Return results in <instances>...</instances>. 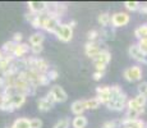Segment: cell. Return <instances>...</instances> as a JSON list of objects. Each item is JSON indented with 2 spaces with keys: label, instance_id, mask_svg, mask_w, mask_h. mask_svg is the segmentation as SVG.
Returning a JSON list of instances; mask_svg holds the SVG:
<instances>
[{
  "label": "cell",
  "instance_id": "6da1fadb",
  "mask_svg": "<svg viewBox=\"0 0 147 128\" xmlns=\"http://www.w3.org/2000/svg\"><path fill=\"white\" fill-rule=\"evenodd\" d=\"M127 102H128V99L121 87L118 85L111 86V99L106 104L107 109L114 110V112H121L127 106Z\"/></svg>",
  "mask_w": 147,
  "mask_h": 128
},
{
  "label": "cell",
  "instance_id": "7a4b0ae2",
  "mask_svg": "<svg viewBox=\"0 0 147 128\" xmlns=\"http://www.w3.org/2000/svg\"><path fill=\"white\" fill-rule=\"evenodd\" d=\"M27 68L31 70H35V72L40 73V74H47L49 72V63H47L45 59L41 58H28L27 59Z\"/></svg>",
  "mask_w": 147,
  "mask_h": 128
},
{
  "label": "cell",
  "instance_id": "3957f363",
  "mask_svg": "<svg viewBox=\"0 0 147 128\" xmlns=\"http://www.w3.org/2000/svg\"><path fill=\"white\" fill-rule=\"evenodd\" d=\"M124 79L128 82H137L142 79V68L140 65H132V67L124 69L123 72Z\"/></svg>",
  "mask_w": 147,
  "mask_h": 128
},
{
  "label": "cell",
  "instance_id": "277c9868",
  "mask_svg": "<svg viewBox=\"0 0 147 128\" xmlns=\"http://www.w3.org/2000/svg\"><path fill=\"white\" fill-rule=\"evenodd\" d=\"M54 35L58 37V40L63 42H69L70 40L73 39V28L69 26V23L65 24V23H61L60 26L58 27V30L55 31Z\"/></svg>",
  "mask_w": 147,
  "mask_h": 128
},
{
  "label": "cell",
  "instance_id": "5b68a950",
  "mask_svg": "<svg viewBox=\"0 0 147 128\" xmlns=\"http://www.w3.org/2000/svg\"><path fill=\"white\" fill-rule=\"evenodd\" d=\"M131 21V16L125 12H118L111 16V26L114 28L118 27H124Z\"/></svg>",
  "mask_w": 147,
  "mask_h": 128
},
{
  "label": "cell",
  "instance_id": "8992f818",
  "mask_svg": "<svg viewBox=\"0 0 147 128\" xmlns=\"http://www.w3.org/2000/svg\"><path fill=\"white\" fill-rule=\"evenodd\" d=\"M102 50L100 41H87V44L84 45V53L88 58H91L92 60L100 54V51Z\"/></svg>",
  "mask_w": 147,
  "mask_h": 128
},
{
  "label": "cell",
  "instance_id": "52a82bcc",
  "mask_svg": "<svg viewBox=\"0 0 147 128\" xmlns=\"http://www.w3.org/2000/svg\"><path fill=\"white\" fill-rule=\"evenodd\" d=\"M49 93L53 96L55 102H64V101H67V99H68V93L65 92V90H64L63 87H60L59 85L53 86L51 89H50Z\"/></svg>",
  "mask_w": 147,
  "mask_h": 128
},
{
  "label": "cell",
  "instance_id": "ba28073f",
  "mask_svg": "<svg viewBox=\"0 0 147 128\" xmlns=\"http://www.w3.org/2000/svg\"><path fill=\"white\" fill-rule=\"evenodd\" d=\"M96 92H97L96 98L104 105H106L111 99V86H97Z\"/></svg>",
  "mask_w": 147,
  "mask_h": 128
},
{
  "label": "cell",
  "instance_id": "9c48e42d",
  "mask_svg": "<svg viewBox=\"0 0 147 128\" xmlns=\"http://www.w3.org/2000/svg\"><path fill=\"white\" fill-rule=\"evenodd\" d=\"M27 7L30 9V12L35 14H42V13H46L47 3L46 1H28Z\"/></svg>",
  "mask_w": 147,
  "mask_h": 128
},
{
  "label": "cell",
  "instance_id": "30bf717a",
  "mask_svg": "<svg viewBox=\"0 0 147 128\" xmlns=\"http://www.w3.org/2000/svg\"><path fill=\"white\" fill-rule=\"evenodd\" d=\"M120 126L124 128H146V122H143L142 119H128L123 118L120 119Z\"/></svg>",
  "mask_w": 147,
  "mask_h": 128
},
{
  "label": "cell",
  "instance_id": "8fae6325",
  "mask_svg": "<svg viewBox=\"0 0 147 128\" xmlns=\"http://www.w3.org/2000/svg\"><path fill=\"white\" fill-rule=\"evenodd\" d=\"M128 53H129V56H131L132 59H134L136 62H138V63H143L145 53L140 49L138 44H132L128 49Z\"/></svg>",
  "mask_w": 147,
  "mask_h": 128
},
{
  "label": "cell",
  "instance_id": "7c38bea8",
  "mask_svg": "<svg viewBox=\"0 0 147 128\" xmlns=\"http://www.w3.org/2000/svg\"><path fill=\"white\" fill-rule=\"evenodd\" d=\"M110 60H111V54H110V51L107 49H102L100 51V54L94 59V64L107 65Z\"/></svg>",
  "mask_w": 147,
  "mask_h": 128
},
{
  "label": "cell",
  "instance_id": "4fadbf2b",
  "mask_svg": "<svg viewBox=\"0 0 147 128\" xmlns=\"http://www.w3.org/2000/svg\"><path fill=\"white\" fill-rule=\"evenodd\" d=\"M70 109H72V113L76 116H77V115H83L84 110H87L86 100H76V101H73Z\"/></svg>",
  "mask_w": 147,
  "mask_h": 128
},
{
  "label": "cell",
  "instance_id": "5bb4252c",
  "mask_svg": "<svg viewBox=\"0 0 147 128\" xmlns=\"http://www.w3.org/2000/svg\"><path fill=\"white\" fill-rule=\"evenodd\" d=\"M60 19L59 18H55V17H50L47 18L46 23H45V27L44 30L47 31V32H51V33H55V31L58 30V27L60 26Z\"/></svg>",
  "mask_w": 147,
  "mask_h": 128
},
{
  "label": "cell",
  "instance_id": "9a60e30c",
  "mask_svg": "<svg viewBox=\"0 0 147 128\" xmlns=\"http://www.w3.org/2000/svg\"><path fill=\"white\" fill-rule=\"evenodd\" d=\"M30 51V46L28 44H24V42H21V44H17L16 49H14V53H13V56L16 59H23V56L28 54Z\"/></svg>",
  "mask_w": 147,
  "mask_h": 128
},
{
  "label": "cell",
  "instance_id": "2e32d148",
  "mask_svg": "<svg viewBox=\"0 0 147 128\" xmlns=\"http://www.w3.org/2000/svg\"><path fill=\"white\" fill-rule=\"evenodd\" d=\"M47 18H49V14L47 13L37 14V16L35 17V19L31 22V24H32V27H35V28H44Z\"/></svg>",
  "mask_w": 147,
  "mask_h": 128
},
{
  "label": "cell",
  "instance_id": "e0dca14e",
  "mask_svg": "<svg viewBox=\"0 0 147 128\" xmlns=\"http://www.w3.org/2000/svg\"><path fill=\"white\" fill-rule=\"evenodd\" d=\"M53 106H54V104L47 100L46 96L45 98H40L37 100V108L40 112H49V110L53 109Z\"/></svg>",
  "mask_w": 147,
  "mask_h": 128
},
{
  "label": "cell",
  "instance_id": "ac0fdd59",
  "mask_svg": "<svg viewBox=\"0 0 147 128\" xmlns=\"http://www.w3.org/2000/svg\"><path fill=\"white\" fill-rule=\"evenodd\" d=\"M1 95H3V93H1ZM1 110H3V112H8V113H12V112L16 110V108H14V105H13V102H12V98L3 95Z\"/></svg>",
  "mask_w": 147,
  "mask_h": 128
},
{
  "label": "cell",
  "instance_id": "d6986e66",
  "mask_svg": "<svg viewBox=\"0 0 147 128\" xmlns=\"http://www.w3.org/2000/svg\"><path fill=\"white\" fill-rule=\"evenodd\" d=\"M87 123H88V121H87V118L84 115H77L72 121L73 128H86Z\"/></svg>",
  "mask_w": 147,
  "mask_h": 128
},
{
  "label": "cell",
  "instance_id": "ffe728a7",
  "mask_svg": "<svg viewBox=\"0 0 147 128\" xmlns=\"http://www.w3.org/2000/svg\"><path fill=\"white\" fill-rule=\"evenodd\" d=\"M12 102H13L14 108H16V110L19 109V108H22L24 105V102H26V95L16 93L14 96H12Z\"/></svg>",
  "mask_w": 147,
  "mask_h": 128
},
{
  "label": "cell",
  "instance_id": "44dd1931",
  "mask_svg": "<svg viewBox=\"0 0 147 128\" xmlns=\"http://www.w3.org/2000/svg\"><path fill=\"white\" fill-rule=\"evenodd\" d=\"M44 40H45L44 33L35 32V33H32V35L30 36V44H31V46H33V45H42Z\"/></svg>",
  "mask_w": 147,
  "mask_h": 128
},
{
  "label": "cell",
  "instance_id": "7402d4cb",
  "mask_svg": "<svg viewBox=\"0 0 147 128\" xmlns=\"http://www.w3.org/2000/svg\"><path fill=\"white\" fill-rule=\"evenodd\" d=\"M97 22H98V24H101V27H104V28L109 27V24L111 23V16L109 13H101L97 17Z\"/></svg>",
  "mask_w": 147,
  "mask_h": 128
},
{
  "label": "cell",
  "instance_id": "603a6c76",
  "mask_svg": "<svg viewBox=\"0 0 147 128\" xmlns=\"http://www.w3.org/2000/svg\"><path fill=\"white\" fill-rule=\"evenodd\" d=\"M16 46H17V44L13 41V40H10V41L4 42V45H3V47H1V50L5 53V55H13Z\"/></svg>",
  "mask_w": 147,
  "mask_h": 128
},
{
  "label": "cell",
  "instance_id": "cb8c5ba5",
  "mask_svg": "<svg viewBox=\"0 0 147 128\" xmlns=\"http://www.w3.org/2000/svg\"><path fill=\"white\" fill-rule=\"evenodd\" d=\"M12 128H31L30 124V119L27 118H18L14 121V123L12 124Z\"/></svg>",
  "mask_w": 147,
  "mask_h": 128
},
{
  "label": "cell",
  "instance_id": "d4e9b609",
  "mask_svg": "<svg viewBox=\"0 0 147 128\" xmlns=\"http://www.w3.org/2000/svg\"><path fill=\"white\" fill-rule=\"evenodd\" d=\"M134 36L138 40L147 39V23L146 24H142V26H140V27L136 28V30H134Z\"/></svg>",
  "mask_w": 147,
  "mask_h": 128
},
{
  "label": "cell",
  "instance_id": "484cf974",
  "mask_svg": "<svg viewBox=\"0 0 147 128\" xmlns=\"http://www.w3.org/2000/svg\"><path fill=\"white\" fill-rule=\"evenodd\" d=\"M127 108H128V109H132V110H138L140 114H143V113H145V108L140 106L134 99H129L128 102H127Z\"/></svg>",
  "mask_w": 147,
  "mask_h": 128
},
{
  "label": "cell",
  "instance_id": "4316f807",
  "mask_svg": "<svg viewBox=\"0 0 147 128\" xmlns=\"http://www.w3.org/2000/svg\"><path fill=\"white\" fill-rule=\"evenodd\" d=\"M100 105H101V102H100V100H98L97 98H91V99H88V100H86V108L88 110L97 109Z\"/></svg>",
  "mask_w": 147,
  "mask_h": 128
},
{
  "label": "cell",
  "instance_id": "83f0119b",
  "mask_svg": "<svg viewBox=\"0 0 147 128\" xmlns=\"http://www.w3.org/2000/svg\"><path fill=\"white\" fill-rule=\"evenodd\" d=\"M124 7H125V9L129 10V12H136V10H140L141 3H138V1H125L124 3Z\"/></svg>",
  "mask_w": 147,
  "mask_h": 128
},
{
  "label": "cell",
  "instance_id": "f1b7e54d",
  "mask_svg": "<svg viewBox=\"0 0 147 128\" xmlns=\"http://www.w3.org/2000/svg\"><path fill=\"white\" fill-rule=\"evenodd\" d=\"M101 37V33L97 30H91L87 32V39L88 41H98V39Z\"/></svg>",
  "mask_w": 147,
  "mask_h": 128
},
{
  "label": "cell",
  "instance_id": "f546056e",
  "mask_svg": "<svg viewBox=\"0 0 147 128\" xmlns=\"http://www.w3.org/2000/svg\"><path fill=\"white\" fill-rule=\"evenodd\" d=\"M69 124H70L69 119H68V118H63V119H59V121L54 124L53 128H69Z\"/></svg>",
  "mask_w": 147,
  "mask_h": 128
},
{
  "label": "cell",
  "instance_id": "4dcf8cb0",
  "mask_svg": "<svg viewBox=\"0 0 147 128\" xmlns=\"http://www.w3.org/2000/svg\"><path fill=\"white\" fill-rule=\"evenodd\" d=\"M134 100L137 101V104L140 105V106L145 108V106H146V104H147V96H145V95H140V93H138V95L134 98Z\"/></svg>",
  "mask_w": 147,
  "mask_h": 128
},
{
  "label": "cell",
  "instance_id": "1f68e13d",
  "mask_svg": "<svg viewBox=\"0 0 147 128\" xmlns=\"http://www.w3.org/2000/svg\"><path fill=\"white\" fill-rule=\"evenodd\" d=\"M140 112L138 110H132V109H128L127 110V114H125V118L128 119H138V116H140Z\"/></svg>",
  "mask_w": 147,
  "mask_h": 128
},
{
  "label": "cell",
  "instance_id": "d6a6232c",
  "mask_svg": "<svg viewBox=\"0 0 147 128\" xmlns=\"http://www.w3.org/2000/svg\"><path fill=\"white\" fill-rule=\"evenodd\" d=\"M120 126V121H107L102 124V128H118Z\"/></svg>",
  "mask_w": 147,
  "mask_h": 128
},
{
  "label": "cell",
  "instance_id": "836d02e7",
  "mask_svg": "<svg viewBox=\"0 0 147 128\" xmlns=\"http://www.w3.org/2000/svg\"><path fill=\"white\" fill-rule=\"evenodd\" d=\"M31 128H42V121L40 118H32L30 119Z\"/></svg>",
  "mask_w": 147,
  "mask_h": 128
},
{
  "label": "cell",
  "instance_id": "e575fe53",
  "mask_svg": "<svg viewBox=\"0 0 147 128\" xmlns=\"http://www.w3.org/2000/svg\"><path fill=\"white\" fill-rule=\"evenodd\" d=\"M138 93L147 96V82H141L138 85Z\"/></svg>",
  "mask_w": 147,
  "mask_h": 128
},
{
  "label": "cell",
  "instance_id": "d590c367",
  "mask_svg": "<svg viewBox=\"0 0 147 128\" xmlns=\"http://www.w3.org/2000/svg\"><path fill=\"white\" fill-rule=\"evenodd\" d=\"M138 46H140V49L146 54V53H147V39H141V40H138Z\"/></svg>",
  "mask_w": 147,
  "mask_h": 128
},
{
  "label": "cell",
  "instance_id": "8d00e7d4",
  "mask_svg": "<svg viewBox=\"0 0 147 128\" xmlns=\"http://www.w3.org/2000/svg\"><path fill=\"white\" fill-rule=\"evenodd\" d=\"M42 50H44L42 45H33V46H31V51H32V54H35V55H38L40 53H42Z\"/></svg>",
  "mask_w": 147,
  "mask_h": 128
},
{
  "label": "cell",
  "instance_id": "74e56055",
  "mask_svg": "<svg viewBox=\"0 0 147 128\" xmlns=\"http://www.w3.org/2000/svg\"><path fill=\"white\" fill-rule=\"evenodd\" d=\"M47 77H49L50 81H55V79L59 77L58 70H55V69H50L49 72H47Z\"/></svg>",
  "mask_w": 147,
  "mask_h": 128
},
{
  "label": "cell",
  "instance_id": "f35d334b",
  "mask_svg": "<svg viewBox=\"0 0 147 128\" xmlns=\"http://www.w3.org/2000/svg\"><path fill=\"white\" fill-rule=\"evenodd\" d=\"M23 40V36H22L21 32H16L13 36V41L16 42V44H21V41Z\"/></svg>",
  "mask_w": 147,
  "mask_h": 128
},
{
  "label": "cell",
  "instance_id": "ab89813d",
  "mask_svg": "<svg viewBox=\"0 0 147 128\" xmlns=\"http://www.w3.org/2000/svg\"><path fill=\"white\" fill-rule=\"evenodd\" d=\"M102 77H104V73L102 72H97V70H95L94 74H92V78H94L95 81H100Z\"/></svg>",
  "mask_w": 147,
  "mask_h": 128
},
{
  "label": "cell",
  "instance_id": "60d3db41",
  "mask_svg": "<svg viewBox=\"0 0 147 128\" xmlns=\"http://www.w3.org/2000/svg\"><path fill=\"white\" fill-rule=\"evenodd\" d=\"M95 65V68H96V70L97 72H105V69H106V65H101V64H94Z\"/></svg>",
  "mask_w": 147,
  "mask_h": 128
},
{
  "label": "cell",
  "instance_id": "b9f144b4",
  "mask_svg": "<svg viewBox=\"0 0 147 128\" xmlns=\"http://www.w3.org/2000/svg\"><path fill=\"white\" fill-rule=\"evenodd\" d=\"M140 13H142V14H146V16H147V3H145V4H141V8H140Z\"/></svg>",
  "mask_w": 147,
  "mask_h": 128
},
{
  "label": "cell",
  "instance_id": "7bdbcfd3",
  "mask_svg": "<svg viewBox=\"0 0 147 128\" xmlns=\"http://www.w3.org/2000/svg\"><path fill=\"white\" fill-rule=\"evenodd\" d=\"M4 58H5V53L0 49V60H1V59H4Z\"/></svg>",
  "mask_w": 147,
  "mask_h": 128
},
{
  "label": "cell",
  "instance_id": "ee69618b",
  "mask_svg": "<svg viewBox=\"0 0 147 128\" xmlns=\"http://www.w3.org/2000/svg\"><path fill=\"white\" fill-rule=\"evenodd\" d=\"M76 24H77V22H76V21H70V22H69V26H70L72 28L76 27Z\"/></svg>",
  "mask_w": 147,
  "mask_h": 128
},
{
  "label": "cell",
  "instance_id": "f6af8a7d",
  "mask_svg": "<svg viewBox=\"0 0 147 128\" xmlns=\"http://www.w3.org/2000/svg\"><path fill=\"white\" fill-rule=\"evenodd\" d=\"M143 64H147V53L145 54V58H143Z\"/></svg>",
  "mask_w": 147,
  "mask_h": 128
},
{
  "label": "cell",
  "instance_id": "bcb514c9",
  "mask_svg": "<svg viewBox=\"0 0 147 128\" xmlns=\"http://www.w3.org/2000/svg\"><path fill=\"white\" fill-rule=\"evenodd\" d=\"M1 104H3V95L0 93V110H1Z\"/></svg>",
  "mask_w": 147,
  "mask_h": 128
},
{
  "label": "cell",
  "instance_id": "7dc6e473",
  "mask_svg": "<svg viewBox=\"0 0 147 128\" xmlns=\"http://www.w3.org/2000/svg\"><path fill=\"white\" fill-rule=\"evenodd\" d=\"M5 128H12V126H10V127H5Z\"/></svg>",
  "mask_w": 147,
  "mask_h": 128
},
{
  "label": "cell",
  "instance_id": "c3c4849f",
  "mask_svg": "<svg viewBox=\"0 0 147 128\" xmlns=\"http://www.w3.org/2000/svg\"><path fill=\"white\" fill-rule=\"evenodd\" d=\"M146 128H147V122H146Z\"/></svg>",
  "mask_w": 147,
  "mask_h": 128
}]
</instances>
